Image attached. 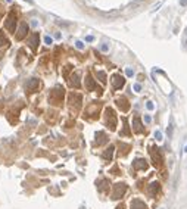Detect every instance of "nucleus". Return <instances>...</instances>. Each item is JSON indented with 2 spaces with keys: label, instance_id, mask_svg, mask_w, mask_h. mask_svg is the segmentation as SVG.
Wrapping results in <instances>:
<instances>
[{
  "label": "nucleus",
  "instance_id": "obj_4",
  "mask_svg": "<svg viewBox=\"0 0 187 209\" xmlns=\"http://www.w3.org/2000/svg\"><path fill=\"white\" fill-rule=\"evenodd\" d=\"M125 192H127V186H125V184H117L112 196H114V199H121L122 194H124Z\"/></svg>",
  "mask_w": 187,
  "mask_h": 209
},
{
  "label": "nucleus",
  "instance_id": "obj_10",
  "mask_svg": "<svg viewBox=\"0 0 187 209\" xmlns=\"http://www.w3.org/2000/svg\"><path fill=\"white\" fill-rule=\"evenodd\" d=\"M85 88H87L88 91H93V90L96 88V84H94V81L91 80L90 75H87V78H85Z\"/></svg>",
  "mask_w": 187,
  "mask_h": 209
},
{
  "label": "nucleus",
  "instance_id": "obj_26",
  "mask_svg": "<svg viewBox=\"0 0 187 209\" xmlns=\"http://www.w3.org/2000/svg\"><path fill=\"white\" fill-rule=\"evenodd\" d=\"M147 109H153V104L150 103V102H149V103H147Z\"/></svg>",
  "mask_w": 187,
  "mask_h": 209
},
{
  "label": "nucleus",
  "instance_id": "obj_7",
  "mask_svg": "<svg viewBox=\"0 0 187 209\" xmlns=\"http://www.w3.org/2000/svg\"><path fill=\"white\" fill-rule=\"evenodd\" d=\"M27 33H28V25L24 22L22 25H21V28H19V31H18L16 34V40H22L25 35H27Z\"/></svg>",
  "mask_w": 187,
  "mask_h": 209
},
{
  "label": "nucleus",
  "instance_id": "obj_22",
  "mask_svg": "<svg viewBox=\"0 0 187 209\" xmlns=\"http://www.w3.org/2000/svg\"><path fill=\"white\" fill-rule=\"evenodd\" d=\"M75 46H77V49H84V46H83V43H81V41H77V43H75Z\"/></svg>",
  "mask_w": 187,
  "mask_h": 209
},
{
  "label": "nucleus",
  "instance_id": "obj_3",
  "mask_svg": "<svg viewBox=\"0 0 187 209\" xmlns=\"http://www.w3.org/2000/svg\"><path fill=\"white\" fill-rule=\"evenodd\" d=\"M106 115H108V127L111 130H115V127H117V118H115V113H114V110L111 107L106 109Z\"/></svg>",
  "mask_w": 187,
  "mask_h": 209
},
{
  "label": "nucleus",
  "instance_id": "obj_1",
  "mask_svg": "<svg viewBox=\"0 0 187 209\" xmlns=\"http://www.w3.org/2000/svg\"><path fill=\"white\" fill-rule=\"evenodd\" d=\"M64 88L62 87H56L53 91H52L50 94V100L52 102H55V103H59L61 100H62V97H64Z\"/></svg>",
  "mask_w": 187,
  "mask_h": 209
},
{
  "label": "nucleus",
  "instance_id": "obj_6",
  "mask_svg": "<svg viewBox=\"0 0 187 209\" xmlns=\"http://www.w3.org/2000/svg\"><path fill=\"white\" fill-rule=\"evenodd\" d=\"M38 86H40V83H38V80H35V78H31L28 83H27V90L30 91V93H34L35 90L38 88Z\"/></svg>",
  "mask_w": 187,
  "mask_h": 209
},
{
  "label": "nucleus",
  "instance_id": "obj_20",
  "mask_svg": "<svg viewBox=\"0 0 187 209\" xmlns=\"http://www.w3.org/2000/svg\"><path fill=\"white\" fill-rule=\"evenodd\" d=\"M97 77L100 78V81H102V83L106 81V75H105V72H102V71H99V72H97Z\"/></svg>",
  "mask_w": 187,
  "mask_h": 209
},
{
  "label": "nucleus",
  "instance_id": "obj_24",
  "mask_svg": "<svg viewBox=\"0 0 187 209\" xmlns=\"http://www.w3.org/2000/svg\"><path fill=\"white\" fill-rule=\"evenodd\" d=\"M127 75H128V77H131V75H133V71H131V69H127Z\"/></svg>",
  "mask_w": 187,
  "mask_h": 209
},
{
  "label": "nucleus",
  "instance_id": "obj_16",
  "mask_svg": "<svg viewBox=\"0 0 187 209\" xmlns=\"http://www.w3.org/2000/svg\"><path fill=\"white\" fill-rule=\"evenodd\" d=\"M37 44H38V34H34L31 37V40H30V46H31V49L35 52V49H37Z\"/></svg>",
  "mask_w": 187,
  "mask_h": 209
},
{
  "label": "nucleus",
  "instance_id": "obj_2",
  "mask_svg": "<svg viewBox=\"0 0 187 209\" xmlns=\"http://www.w3.org/2000/svg\"><path fill=\"white\" fill-rule=\"evenodd\" d=\"M15 25H16V15H15V12H10L7 21L4 22V27H6L10 33H15Z\"/></svg>",
  "mask_w": 187,
  "mask_h": 209
},
{
  "label": "nucleus",
  "instance_id": "obj_28",
  "mask_svg": "<svg viewBox=\"0 0 187 209\" xmlns=\"http://www.w3.org/2000/svg\"><path fill=\"white\" fill-rule=\"evenodd\" d=\"M186 152H187V150H186Z\"/></svg>",
  "mask_w": 187,
  "mask_h": 209
},
{
  "label": "nucleus",
  "instance_id": "obj_13",
  "mask_svg": "<svg viewBox=\"0 0 187 209\" xmlns=\"http://www.w3.org/2000/svg\"><path fill=\"white\" fill-rule=\"evenodd\" d=\"M159 189H161L159 183H152V184H150V187H149V193H150V196H155L156 193L159 192Z\"/></svg>",
  "mask_w": 187,
  "mask_h": 209
},
{
  "label": "nucleus",
  "instance_id": "obj_8",
  "mask_svg": "<svg viewBox=\"0 0 187 209\" xmlns=\"http://www.w3.org/2000/svg\"><path fill=\"white\" fill-rule=\"evenodd\" d=\"M150 155H152V157H153V163H155V165H159V163L162 162V159H161V155H159L158 149L152 147V150H150Z\"/></svg>",
  "mask_w": 187,
  "mask_h": 209
},
{
  "label": "nucleus",
  "instance_id": "obj_5",
  "mask_svg": "<svg viewBox=\"0 0 187 209\" xmlns=\"http://www.w3.org/2000/svg\"><path fill=\"white\" fill-rule=\"evenodd\" d=\"M124 84H125V80H124L121 75H114V77H112V86H114V88L118 90V88H121Z\"/></svg>",
  "mask_w": 187,
  "mask_h": 209
},
{
  "label": "nucleus",
  "instance_id": "obj_17",
  "mask_svg": "<svg viewBox=\"0 0 187 209\" xmlns=\"http://www.w3.org/2000/svg\"><path fill=\"white\" fill-rule=\"evenodd\" d=\"M134 131H136V133H141V131H143V127H141V122H140V118H138V116L134 118Z\"/></svg>",
  "mask_w": 187,
  "mask_h": 209
},
{
  "label": "nucleus",
  "instance_id": "obj_21",
  "mask_svg": "<svg viewBox=\"0 0 187 209\" xmlns=\"http://www.w3.org/2000/svg\"><path fill=\"white\" fill-rule=\"evenodd\" d=\"M155 137H156V140H162V134H161V131H156V133H155Z\"/></svg>",
  "mask_w": 187,
  "mask_h": 209
},
{
  "label": "nucleus",
  "instance_id": "obj_27",
  "mask_svg": "<svg viewBox=\"0 0 187 209\" xmlns=\"http://www.w3.org/2000/svg\"><path fill=\"white\" fill-rule=\"evenodd\" d=\"M181 4L184 6V4H187V0H181Z\"/></svg>",
  "mask_w": 187,
  "mask_h": 209
},
{
  "label": "nucleus",
  "instance_id": "obj_14",
  "mask_svg": "<svg viewBox=\"0 0 187 209\" xmlns=\"http://www.w3.org/2000/svg\"><path fill=\"white\" fill-rule=\"evenodd\" d=\"M114 150H115V147H114V146H109V149H106V152L103 153V157H105L106 160H111V159H112V155H114Z\"/></svg>",
  "mask_w": 187,
  "mask_h": 209
},
{
  "label": "nucleus",
  "instance_id": "obj_11",
  "mask_svg": "<svg viewBox=\"0 0 187 209\" xmlns=\"http://www.w3.org/2000/svg\"><path fill=\"white\" fill-rule=\"evenodd\" d=\"M134 168H136V169H146V168H147V163H146L144 159H136Z\"/></svg>",
  "mask_w": 187,
  "mask_h": 209
},
{
  "label": "nucleus",
  "instance_id": "obj_19",
  "mask_svg": "<svg viewBox=\"0 0 187 209\" xmlns=\"http://www.w3.org/2000/svg\"><path fill=\"white\" fill-rule=\"evenodd\" d=\"M7 44V40H6V37L0 33V46H6Z\"/></svg>",
  "mask_w": 187,
  "mask_h": 209
},
{
  "label": "nucleus",
  "instance_id": "obj_9",
  "mask_svg": "<svg viewBox=\"0 0 187 209\" xmlns=\"http://www.w3.org/2000/svg\"><path fill=\"white\" fill-rule=\"evenodd\" d=\"M117 103H118V106L125 112V110H128L130 109V104H128V100L125 99V97H119L118 100H117Z\"/></svg>",
  "mask_w": 187,
  "mask_h": 209
},
{
  "label": "nucleus",
  "instance_id": "obj_23",
  "mask_svg": "<svg viewBox=\"0 0 187 209\" xmlns=\"http://www.w3.org/2000/svg\"><path fill=\"white\" fill-rule=\"evenodd\" d=\"M44 41H46L47 44H52V38H50V37H46V38H44Z\"/></svg>",
  "mask_w": 187,
  "mask_h": 209
},
{
  "label": "nucleus",
  "instance_id": "obj_15",
  "mask_svg": "<svg viewBox=\"0 0 187 209\" xmlns=\"http://www.w3.org/2000/svg\"><path fill=\"white\" fill-rule=\"evenodd\" d=\"M69 84H71L72 87H75V88L80 87V81H78V75H77V74H74V75L71 77V80H69Z\"/></svg>",
  "mask_w": 187,
  "mask_h": 209
},
{
  "label": "nucleus",
  "instance_id": "obj_25",
  "mask_svg": "<svg viewBox=\"0 0 187 209\" xmlns=\"http://www.w3.org/2000/svg\"><path fill=\"white\" fill-rule=\"evenodd\" d=\"M134 90H136V91H140V86H138V84H136V86H134Z\"/></svg>",
  "mask_w": 187,
  "mask_h": 209
},
{
  "label": "nucleus",
  "instance_id": "obj_12",
  "mask_svg": "<svg viewBox=\"0 0 187 209\" xmlns=\"http://www.w3.org/2000/svg\"><path fill=\"white\" fill-rule=\"evenodd\" d=\"M131 209H146V205H144L141 200L134 199V200L131 202Z\"/></svg>",
  "mask_w": 187,
  "mask_h": 209
},
{
  "label": "nucleus",
  "instance_id": "obj_18",
  "mask_svg": "<svg viewBox=\"0 0 187 209\" xmlns=\"http://www.w3.org/2000/svg\"><path fill=\"white\" fill-rule=\"evenodd\" d=\"M97 137H99V140H97V144H102L103 141L106 140V136H105V133H97Z\"/></svg>",
  "mask_w": 187,
  "mask_h": 209
}]
</instances>
